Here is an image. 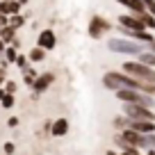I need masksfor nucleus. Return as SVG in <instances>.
Listing matches in <instances>:
<instances>
[{
  "label": "nucleus",
  "mask_w": 155,
  "mask_h": 155,
  "mask_svg": "<svg viewBox=\"0 0 155 155\" xmlns=\"http://www.w3.org/2000/svg\"><path fill=\"white\" fill-rule=\"evenodd\" d=\"M107 50L119 53V55L139 57V55L144 53V46H141V41L130 39V37H114V39H107Z\"/></svg>",
  "instance_id": "1"
},
{
  "label": "nucleus",
  "mask_w": 155,
  "mask_h": 155,
  "mask_svg": "<svg viewBox=\"0 0 155 155\" xmlns=\"http://www.w3.org/2000/svg\"><path fill=\"white\" fill-rule=\"evenodd\" d=\"M18 2H21V5H28V2H30V0H18Z\"/></svg>",
  "instance_id": "31"
},
{
  "label": "nucleus",
  "mask_w": 155,
  "mask_h": 155,
  "mask_svg": "<svg viewBox=\"0 0 155 155\" xmlns=\"http://www.w3.org/2000/svg\"><path fill=\"white\" fill-rule=\"evenodd\" d=\"M139 148L148 150V148H155V132H148V135H141V146Z\"/></svg>",
  "instance_id": "15"
},
{
  "label": "nucleus",
  "mask_w": 155,
  "mask_h": 155,
  "mask_svg": "<svg viewBox=\"0 0 155 155\" xmlns=\"http://www.w3.org/2000/svg\"><path fill=\"white\" fill-rule=\"evenodd\" d=\"M21 2L18 0H0V14L5 16H14V14H21Z\"/></svg>",
  "instance_id": "8"
},
{
  "label": "nucleus",
  "mask_w": 155,
  "mask_h": 155,
  "mask_svg": "<svg viewBox=\"0 0 155 155\" xmlns=\"http://www.w3.org/2000/svg\"><path fill=\"white\" fill-rule=\"evenodd\" d=\"M68 132V119H55L53 123H50V135L53 137H64Z\"/></svg>",
  "instance_id": "10"
},
{
  "label": "nucleus",
  "mask_w": 155,
  "mask_h": 155,
  "mask_svg": "<svg viewBox=\"0 0 155 155\" xmlns=\"http://www.w3.org/2000/svg\"><path fill=\"white\" fill-rule=\"evenodd\" d=\"M110 30H112L110 21H105L103 16H91L87 32H89V37H91V39H101L103 34H105V32H110Z\"/></svg>",
  "instance_id": "4"
},
{
  "label": "nucleus",
  "mask_w": 155,
  "mask_h": 155,
  "mask_svg": "<svg viewBox=\"0 0 155 155\" xmlns=\"http://www.w3.org/2000/svg\"><path fill=\"white\" fill-rule=\"evenodd\" d=\"M37 46H41L44 50H53L57 46V37H55L53 30H41L37 37Z\"/></svg>",
  "instance_id": "6"
},
{
  "label": "nucleus",
  "mask_w": 155,
  "mask_h": 155,
  "mask_svg": "<svg viewBox=\"0 0 155 155\" xmlns=\"http://www.w3.org/2000/svg\"><path fill=\"white\" fill-rule=\"evenodd\" d=\"M5 94H7V91H5V89H0V98H2V96H5Z\"/></svg>",
  "instance_id": "32"
},
{
  "label": "nucleus",
  "mask_w": 155,
  "mask_h": 155,
  "mask_svg": "<svg viewBox=\"0 0 155 155\" xmlns=\"http://www.w3.org/2000/svg\"><path fill=\"white\" fill-rule=\"evenodd\" d=\"M0 39H2L5 44H14V39H16V28H14V25H5V28H2V32H0Z\"/></svg>",
  "instance_id": "13"
},
{
  "label": "nucleus",
  "mask_w": 155,
  "mask_h": 155,
  "mask_svg": "<svg viewBox=\"0 0 155 155\" xmlns=\"http://www.w3.org/2000/svg\"><path fill=\"white\" fill-rule=\"evenodd\" d=\"M107 155H123V153H116V150H107Z\"/></svg>",
  "instance_id": "30"
},
{
  "label": "nucleus",
  "mask_w": 155,
  "mask_h": 155,
  "mask_svg": "<svg viewBox=\"0 0 155 155\" xmlns=\"http://www.w3.org/2000/svg\"><path fill=\"white\" fill-rule=\"evenodd\" d=\"M137 59H139V62H144L146 66H153V68H155V53H153V50H144Z\"/></svg>",
  "instance_id": "16"
},
{
  "label": "nucleus",
  "mask_w": 155,
  "mask_h": 155,
  "mask_svg": "<svg viewBox=\"0 0 155 155\" xmlns=\"http://www.w3.org/2000/svg\"><path fill=\"white\" fill-rule=\"evenodd\" d=\"M5 91L7 94H16V82H14V80H7V82H5Z\"/></svg>",
  "instance_id": "25"
},
{
  "label": "nucleus",
  "mask_w": 155,
  "mask_h": 155,
  "mask_svg": "<svg viewBox=\"0 0 155 155\" xmlns=\"http://www.w3.org/2000/svg\"><path fill=\"white\" fill-rule=\"evenodd\" d=\"M0 32H2V25H0Z\"/></svg>",
  "instance_id": "33"
},
{
  "label": "nucleus",
  "mask_w": 155,
  "mask_h": 155,
  "mask_svg": "<svg viewBox=\"0 0 155 155\" xmlns=\"http://www.w3.org/2000/svg\"><path fill=\"white\" fill-rule=\"evenodd\" d=\"M121 137L126 139L128 146H135V148H139V146H141V132L132 130V128H126V130H121Z\"/></svg>",
  "instance_id": "11"
},
{
  "label": "nucleus",
  "mask_w": 155,
  "mask_h": 155,
  "mask_svg": "<svg viewBox=\"0 0 155 155\" xmlns=\"http://www.w3.org/2000/svg\"><path fill=\"white\" fill-rule=\"evenodd\" d=\"M16 57H18V48H16L14 44H9V46H7V50H5V59L9 64H16Z\"/></svg>",
  "instance_id": "18"
},
{
  "label": "nucleus",
  "mask_w": 155,
  "mask_h": 155,
  "mask_svg": "<svg viewBox=\"0 0 155 155\" xmlns=\"http://www.w3.org/2000/svg\"><path fill=\"white\" fill-rule=\"evenodd\" d=\"M123 114L128 119H137V121H155V112L139 103H123Z\"/></svg>",
  "instance_id": "3"
},
{
  "label": "nucleus",
  "mask_w": 155,
  "mask_h": 155,
  "mask_svg": "<svg viewBox=\"0 0 155 155\" xmlns=\"http://www.w3.org/2000/svg\"><path fill=\"white\" fill-rule=\"evenodd\" d=\"M128 128L141 132V135H148V132H155V121H137V119H130Z\"/></svg>",
  "instance_id": "9"
},
{
  "label": "nucleus",
  "mask_w": 155,
  "mask_h": 155,
  "mask_svg": "<svg viewBox=\"0 0 155 155\" xmlns=\"http://www.w3.org/2000/svg\"><path fill=\"white\" fill-rule=\"evenodd\" d=\"M137 16L144 21V25H146L148 30H155V16H153V14H148V12H139Z\"/></svg>",
  "instance_id": "19"
},
{
  "label": "nucleus",
  "mask_w": 155,
  "mask_h": 155,
  "mask_svg": "<svg viewBox=\"0 0 155 155\" xmlns=\"http://www.w3.org/2000/svg\"><path fill=\"white\" fill-rule=\"evenodd\" d=\"M7 46H9V44H5V41L0 39V53H5V50H7Z\"/></svg>",
  "instance_id": "28"
},
{
  "label": "nucleus",
  "mask_w": 155,
  "mask_h": 155,
  "mask_svg": "<svg viewBox=\"0 0 155 155\" xmlns=\"http://www.w3.org/2000/svg\"><path fill=\"white\" fill-rule=\"evenodd\" d=\"M14 103H16V94H5V96L0 98V105L5 107V110H12Z\"/></svg>",
  "instance_id": "20"
},
{
  "label": "nucleus",
  "mask_w": 155,
  "mask_h": 155,
  "mask_svg": "<svg viewBox=\"0 0 155 155\" xmlns=\"http://www.w3.org/2000/svg\"><path fill=\"white\" fill-rule=\"evenodd\" d=\"M116 2H121V5H126L128 9L132 12V14H139V12H146V5H144V0H116Z\"/></svg>",
  "instance_id": "12"
},
{
  "label": "nucleus",
  "mask_w": 155,
  "mask_h": 155,
  "mask_svg": "<svg viewBox=\"0 0 155 155\" xmlns=\"http://www.w3.org/2000/svg\"><path fill=\"white\" fill-rule=\"evenodd\" d=\"M28 59H30V57H25V55H18V57H16V66H18L21 71H25V68H28Z\"/></svg>",
  "instance_id": "24"
},
{
  "label": "nucleus",
  "mask_w": 155,
  "mask_h": 155,
  "mask_svg": "<svg viewBox=\"0 0 155 155\" xmlns=\"http://www.w3.org/2000/svg\"><path fill=\"white\" fill-rule=\"evenodd\" d=\"M46 53H48V50H44L41 46H37V48H32V50H30V55H28V57H30V62H41V59L46 57Z\"/></svg>",
  "instance_id": "17"
},
{
  "label": "nucleus",
  "mask_w": 155,
  "mask_h": 155,
  "mask_svg": "<svg viewBox=\"0 0 155 155\" xmlns=\"http://www.w3.org/2000/svg\"><path fill=\"white\" fill-rule=\"evenodd\" d=\"M2 153L5 155H16V144L14 141H5V144H2Z\"/></svg>",
  "instance_id": "23"
},
{
  "label": "nucleus",
  "mask_w": 155,
  "mask_h": 155,
  "mask_svg": "<svg viewBox=\"0 0 155 155\" xmlns=\"http://www.w3.org/2000/svg\"><path fill=\"white\" fill-rule=\"evenodd\" d=\"M139 155H141V153H139Z\"/></svg>",
  "instance_id": "34"
},
{
  "label": "nucleus",
  "mask_w": 155,
  "mask_h": 155,
  "mask_svg": "<svg viewBox=\"0 0 155 155\" xmlns=\"http://www.w3.org/2000/svg\"><path fill=\"white\" fill-rule=\"evenodd\" d=\"M128 123H130V119H128L126 114H119V116L114 119V128H116V130H126Z\"/></svg>",
  "instance_id": "21"
},
{
  "label": "nucleus",
  "mask_w": 155,
  "mask_h": 155,
  "mask_svg": "<svg viewBox=\"0 0 155 155\" xmlns=\"http://www.w3.org/2000/svg\"><path fill=\"white\" fill-rule=\"evenodd\" d=\"M34 80H37V71H34V68H32V66H28V68H25V71H23V82H25V84H28V87H30V89H32V84H34Z\"/></svg>",
  "instance_id": "14"
},
{
  "label": "nucleus",
  "mask_w": 155,
  "mask_h": 155,
  "mask_svg": "<svg viewBox=\"0 0 155 155\" xmlns=\"http://www.w3.org/2000/svg\"><path fill=\"white\" fill-rule=\"evenodd\" d=\"M144 5H146V12L155 16V0H144Z\"/></svg>",
  "instance_id": "26"
},
{
  "label": "nucleus",
  "mask_w": 155,
  "mask_h": 155,
  "mask_svg": "<svg viewBox=\"0 0 155 155\" xmlns=\"http://www.w3.org/2000/svg\"><path fill=\"white\" fill-rule=\"evenodd\" d=\"M119 25H123V28H128V30H148L137 14H121L119 16Z\"/></svg>",
  "instance_id": "5"
},
{
  "label": "nucleus",
  "mask_w": 155,
  "mask_h": 155,
  "mask_svg": "<svg viewBox=\"0 0 155 155\" xmlns=\"http://www.w3.org/2000/svg\"><path fill=\"white\" fill-rule=\"evenodd\" d=\"M9 25H14L16 30L23 28V25H25V16H23V14H14V16H9Z\"/></svg>",
  "instance_id": "22"
},
{
  "label": "nucleus",
  "mask_w": 155,
  "mask_h": 155,
  "mask_svg": "<svg viewBox=\"0 0 155 155\" xmlns=\"http://www.w3.org/2000/svg\"><path fill=\"white\" fill-rule=\"evenodd\" d=\"M146 46H148V50H153V53H155V41H150V44H146Z\"/></svg>",
  "instance_id": "29"
},
{
  "label": "nucleus",
  "mask_w": 155,
  "mask_h": 155,
  "mask_svg": "<svg viewBox=\"0 0 155 155\" xmlns=\"http://www.w3.org/2000/svg\"><path fill=\"white\" fill-rule=\"evenodd\" d=\"M123 73H128V75L137 78V80H141V82H150L155 84V68L153 66H146L144 62H139V59H130V62H123Z\"/></svg>",
  "instance_id": "2"
},
{
  "label": "nucleus",
  "mask_w": 155,
  "mask_h": 155,
  "mask_svg": "<svg viewBox=\"0 0 155 155\" xmlns=\"http://www.w3.org/2000/svg\"><path fill=\"white\" fill-rule=\"evenodd\" d=\"M53 82H55V75H53V73H41V75H37V80H34V84H32V94L46 91Z\"/></svg>",
  "instance_id": "7"
},
{
  "label": "nucleus",
  "mask_w": 155,
  "mask_h": 155,
  "mask_svg": "<svg viewBox=\"0 0 155 155\" xmlns=\"http://www.w3.org/2000/svg\"><path fill=\"white\" fill-rule=\"evenodd\" d=\"M7 126H9V128H16V126H18V116H9V119H7Z\"/></svg>",
  "instance_id": "27"
}]
</instances>
